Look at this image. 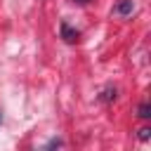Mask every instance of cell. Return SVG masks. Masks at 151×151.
I'll use <instances>...</instances> for the list:
<instances>
[{"label": "cell", "instance_id": "1", "mask_svg": "<svg viewBox=\"0 0 151 151\" xmlns=\"http://www.w3.org/2000/svg\"><path fill=\"white\" fill-rule=\"evenodd\" d=\"M59 33H61L64 42H68V45H73V42H78V40H80V31H76L73 26H68L66 21H61V26H59Z\"/></svg>", "mask_w": 151, "mask_h": 151}, {"label": "cell", "instance_id": "2", "mask_svg": "<svg viewBox=\"0 0 151 151\" xmlns=\"http://www.w3.org/2000/svg\"><path fill=\"white\" fill-rule=\"evenodd\" d=\"M132 12H134V0H120L113 7V14H118V17H130Z\"/></svg>", "mask_w": 151, "mask_h": 151}, {"label": "cell", "instance_id": "3", "mask_svg": "<svg viewBox=\"0 0 151 151\" xmlns=\"http://www.w3.org/2000/svg\"><path fill=\"white\" fill-rule=\"evenodd\" d=\"M116 99V87H106L101 94H99V101H104V104H109V101H113Z\"/></svg>", "mask_w": 151, "mask_h": 151}, {"label": "cell", "instance_id": "4", "mask_svg": "<svg viewBox=\"0 0 151 151\" xmlns=\"http://www.w3.org/2000/svg\"><path fill=\"white\" fill-rule=\"evenodd\" d=\"M139 118H151V104L149 101H144V104H139Z\"/></svg>", "mask_w": 151, "mask_h": 151}, {"label": "cell", "instance_id": "5", "mask_svg": "<svg viewBox=\"0 0 151 151\" xmlns=\"http://www.w3.org/2000/svg\"><path fill=\"white\" fill-rule=\"evenodd\" d=\"M149 137H151V130H149V127H142V130H139V139H142V142H146Z\"/></svg>", "mask_w": 151, "mask_h": 151}, {"label": "cell", "instance_id": "6", "mask_svg": "<svg viewBox=\"0 0 151 151\" xmlns=\"http://www.w3.org/2000/svg\"><path fill=\"white\" fill-rule=\"evenodd\" d=\"M61 144H64L61 139H50V142L45 144V149H57V146H61Z\"/></svg>", "mask_w": 151, "mask_h": 151}, {"label": "cell", "instance_id": "7", "mask_svg": "<svg viewBox=\"0 0 151 151\" xmlns=\"http://www.w3.org/2000/svg\"><path fill=\"white\" fill-rule=\"evenodd\" d=\"M78 5H87V2H92V0H76Z\"/></svg>", "mask_w": 151, "mask_h": 151}, {"label": "cell", "instance_id": "8", "mask_svg": "<svg viewBox=\"0 0 151 151\" xmlns=\"http://www.w3.org/2000/svg\"><path fill=\"white\" fill-rule=\"evenodd\" d=\"M0 123H2V113H0Z\"/></svg>", "mask_w": 151, "mask_h": 151}]
</instances>
